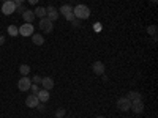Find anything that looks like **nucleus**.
I'll list each match as a JSON object with an SVG mask.
<instances>
[{
  "mask_svg": "<svg viewBox=\"0 0 158 118\" xmlns=\"http://www.w3.org/2000/svg\"><path fill=\"white\" fill-rule=\"evenodd\" d=\"M36 98L40 99V102H48L49 101V91L48 90H44V88H40V91L36 93Z\"/></svg>",
  "mask_w": 158,
  "mask_h": 118,
  "instance_id": "obj_13",
  "label": "nucleus"
},
{
  "mask_svg": "<svg viewBox=\"0 0 158 118\" xmlns=\"http://www.w3.org/2000/svg\"><path fill=\"white\" fill-rule=\"evenodd\" d=\"M0 10H2V13L5 16H10L13 13H16V3L13 2V0H6V2H3V5L0 6Z\"/></svg>",
  "mask_w": 158,
  "mask_h": 118,
  "instance_id": "obj_3",
  "label": "nucleus"
},
{
  "mask_svg": "<svg viewBox=\"0 0 158 118\" xmlns=\"http://www.w3.org/2000/svg\"><path fill=\"white\" fill-rule=\"evenodd\" d=\"M127 98H128L130 101H133V99H141L142 96H141V93H139V91L131 90V91H128V93H127Z\"/></svg>",
  "mask_w": 158,
  "mask_h": 118,
  "instance_id": "obj_16",
  "label": "nucleus"
},
{
  "mask_svg": "<svg viewBox=\"0 0 158 118\" xmlns=\"http://www.w3.org/2000/svg\"><path fill=\"white\" fill-rule=\"evenodd\" d=\"M32 84H36V85H40L41 84V76H33V79H32Z\"/></svg>",
  "mask_w": 158,
  "mask_h": 118,
  "instance_id": "obj_22",
  "label": "nucleus"
},
{
  "mask_svg": "<svg viewBox=\"0 0 158 118\" xmlns=\"http://www.w3.org/2000/svg\"><path fill=\"white\" fill-rule=\"evenodd\" d=\"M30 85H32V79H29L27 76H22V77H21V81L18 82V88H19L21 91H27V90H30Z\"/></svg>",
  "mask_w": 158,
  "mask_h": 118,
  "instance_id": "obj_6",
  "label": "nucleus"
},
{
  "mask_svg": "<svg viewBox=\"0 0 158 118\" xmlns=\"http://www.w3.org/2000/svg\"><path fill=\"white\" fill-rule=\"evenodd\" d=\"M59 10H60L59 14H63V16H65V14H68V13H71V11H73V6H71V5H62Z\"/></svg>",
  "mask_w": 158,
  "mask_h": 118,
  "instance_id": "obj_18",
  "label": "nucleus"
},
{
  "mask_svg": "<svg viewBox=\"0 0 158 118\" xmlns=\"http://www.w3.org/2000/svg\"><path fill=\"white\" fill-rule=\"evenodd\" d=\"M25 11V8L22 5H16V13H19V14H22V13Z\"/></svg>",
  "mask_w": 158,
  "mask_h": 118,
  "instance_id": "obj_25",
  "label": "nucleus"
},
{
  "mask_svg": "<svg viewBox=\"0 0 158 118\" xmlns=\"http://www.w3.org/2000/svg\"><path fill=\"white\" fill-rule=\"evenodd\" d=\"M3 44H5V36L0 35V46H3Z\"/></svg>",
  "mask_w": 158,
  "mask_h": 118,
  "instance_id": "obj_27",
  "label": "nucleus"
},
{
  "mask_svg": "<svg viewBox=\"0 0 158 118\" xmlns=\"http://www.w3.org/2000/svg\"><path fill=\"white\" fill-rule=\"evenodd\" d=\"M79 21H81V19H74V21H73L71 24L74 25V27H79V25H81V22H79Z\"/></svg>",
  "mask_w": 158,
  "mask_h": 118,
  "instance_id": "obj_26",
  "label": "nucleus"
},
{
  "mask_svg": "<svg viewBox=\"0 0 158 118\" xmlns=\"http://www.w3.org/2000/svg\"><path fill=\"white\" fill-rule=\"evenodd\" d=\"M65 19H67L68 22H73V21L76 19V18H74V14H73V11H71V13H68V14H65Z\"/></svg>",
  "mask_w": 158,
  "mask_h": 118,
  "instance_id": "obj_23",
  "label": "nucleus"
},
{
  "mask_svg": "<svg viewBox=\"0 0 158 118\" xmlns=\"http://www.w3.org/2000/svg\"><path fill=\"white\" fill-rule=\"evenodd\" d=\"M38 25H40V30H41L43 33H51L52 30H54V22L49 21L48 18H41Z\"/></svg>",
  "mask_w": 158,
  "mask_h": 118,
  "instance_id": "obj_2",
  "label": "nucleus"
},
{
  "mask_svg": "<svg viewBox=\"0 0 158 118\" xmlns=\"http://www.w3.org/2000/svg\"><path fill=\"white\" fill-rule=\"evenodd\" d=\"M41 88H44V90H48V91H51L52 88H54V81H52L51 77H41Z\"/></svg>",
  "mask_w": 158,
  "mask_h": 118,
  "instance_id": "obj_11",
  "label": "nucleus"
},
{
  "mask_svg": "<svg viewBox=\"0 0 158 118\" xmlns=\"http://www.w3.org/2000/svg\"><path fill=\"white\" fill-rule=\"evenodd\" d=\"M92 69H94V73L97 74V76H103L104 74V71H106V68H104V63L103 61H95L94 65H92Z\"/></svg>",
  "mask_w": 158,
  "mask_h": 118,
  "instance_id": "obj_9",
  "label": "nucleus"
},
{
  "mask_svg": "<svg viewBox=\"0 0 158 118\" xmlns=\"http://www.w3.org/2000/svg\"><path fill=\"white\" fill-rule=\"evenodd\" d=\"M22 19L27 22V24H32V22L35 21V13H33V10H25V11L22 13Z\"/></svg>",
  "mask_w": 158,
  "mask_h": 118,
  "instance_id": "obj_12",
  "label": "nucleus"
},
{
  "mask_svg": "<svg viewBox=\"0 0 158 118\" xmlns=\"http://www.w3.org/2000/svg\"><path fill=\"white\" fill-rule=\"evenodd\" d=\"M32 41H33V44H36V46H43V44H44V36L40 35V33H33V35H32Z\"/></svg>",
  "mask_w": 158,
  "mask_h": 118,
  "instance_id": "obj_14",
  "label": "nucleus"
},
{
  "mask_svg": "<svg viewBox=\"0 0 158 118\" xmlns=\"http://www.w3.org/2000/svg\"><path fill=\"white\" fill-rule=\"evenodd\" d=\"M27 2H29V3H32V5H36V3L40 2V0H27Z\"/></svg>",
  "mask_w": 158,
  "mask_h": 118,
  "instance_id": "obj_29",
  "label": "nucleus"
},
{
  "mask_svg": "<svg viewBox=\"0 0 158 118\" xmlns=\"http://www.w3.org/2000/svg\"><path fill=\"white\" fill-rule=\"evenodd\" d=\"M6 30H8V35L10 36H18L19 35V29L16 27V25H8Z\"/></svg>",
  "mask_w": 158,
  "mask_h": 118,
  "instance_id": "obj_19",
  "label": "nucleus"
},
{
  "mask_svg": "<svg viewBox=\"0 0 158 118\" xmlns=\"http://www.w3.org/2000/svg\"><path fill=\"white\" fill-rule=\"evenodd\" d=\"M130 107H131V101H130L127 96H122V98L117 99V109H118V110L127 112V110H130Z\"/></svg>",
  "mask_w": 158,
  "mask_h": 118,
  "instance_id": "obj_4",
  "label": "nucleus"
},
{
  "mask_svg": "<svg viewBox=\"0 0 158 118\" xmlns=\"http://www.w3.org/2000/svg\"><path fill=\"white\" fill-rule=\"evenodd\" d=\"M46 18L49 19V21H57L59 19V10L57 8H54V6H48L46 8Z\"/></svg>",
  "mask_w": 158,
  "mask_h": 118,
  "instance_id": "obj_8",
  "label": "nucleus"
},
{
  "mask_svg": "<svg viewBox=\"0 0 158 118\" xmlns=\"http://www.w3.org/2000/svg\"><path fill=\"white\" fill-rule=\"evenodd\" d=\"M147 33L153 38V39H156V33H158V27L156 25H149L147 27Z\"/></svg>",
  "mask_w": 158,
  "mask_h": 118,
  "instance_id": "obj_17",
  "label": "nucleus"
},
{
  "mask_svg": "<svg viewBox=\"0 0 158 118\" xmlns=\"http://www.w3.org/2000/svg\"><path fill=\"white\" fill-rule=\"evenodd\" d=\"M13 2H15L16 5H22V3L25 2V0H13Z\"/></svg>",
  "mask_w": 158,
  "mask_h": 118,
  "instance_id": "obj_28",
  "label": "nucleus"
},
{
  "mask_svg": "<svg viewBox=\"0 0 158 118\" xmlns=\"http://www.w3.org/2000/svg\"><path fill=\"white\" fill-rule=\"evenodd\" d=\"M130 110H133L135 113H142L144 112V102H142V99H133V101H131Z\"/></svg>",
  "mask_w": 158,
  "mask_h": 118,
  "instance_id": "obj_7",
  "label": "nucleus"
},
{
  "mask_svg": "<svg viewBox=\"0 0 158 118\" xmlns=\"http://www.w3.org/2000/svg\"><path fill=\"white\" fill-rule=\"evenodd\" d=\"M2 2H6V0H2Z\"/></svg>",
  "mask_w": 158,
  "mask_h": 118,
  "instance_id": "obj_33",
  "label": "nucleus"
},
{
  "mask_svg": "<svg viewBox=\"0 0 158 118\" xmlns=\"http://www.w3.org/2000/svg\"><path fill=\"white\" fill-rule=\"evenodd\" d=\"M94 29H95V30H101V25H100V24H95Z\"/></svg>",
  "mask_w": 158,
  "mask_h": 118,
  "instance_id": "obj_30",
  "label": "nucleus"
},
{
  "mask_svg": "<svg viewBox=\"0 0 158 118\" xmlns=\"http://www.w3.org/2000/svg\"><path fill=\"white\" fill-rule=\"evenodd\" d=\"M19 29V35H22V36H32L33 33H35V30H33V25L32 24H22L21 27H18Z\"/></svg>",
  "mask_w": 158,
  "mask_h": 118,
  "instance_id": "obj_5",
  "label": "nucleus"
},
{
  "mask_svg": "<svg viewBox=\"0 0 158 118\" xmlns=\"http://www.w3.org/2000/svg\"><path fill=\"white\" fill-rule=\"evenodd\" d=\"M33 13H35V16L36 18H46V8H43V6H36L35 10H33Z\"/></svg>",
  "mask_w": 158,
  "mask_h": 118,
  "instance_id": "obj_15",
  "label": "nucleus"
},
{
  "mask_svg": "<svg viewBox=\"0 0 158 118\" xmlns=\"http://www.w3.org/2000/svg\"><path fill=\"white\" fill-rule=\"evenodd\" d=\"M40 104V99L36 98V95H30L25 98V106L30 107V109H36V106Z\"/></svg>",
  "mask_w": 158,
  "mask_h": 118,
  "instance_id": "obj_10",
  "label": "nucleus"
},
{
  "mask_svg": "<svg viewBox=\"0 0 158 118\" xmlns=\"http://www.w3.org/2000/svg\"><path fill=\"white\" fill-rule=\"evenodd\" d=\"M152 2H153V3H156V0H152Z\"/></svg>",
  "mask_w": 158,
  "mask_h": 118,
  "instance_id": "obj_32",
  "label": "nucleus"
},
{
  "mask_svg": "<svg viewBox=\"0 0 158 118\" xmlns=\"http://www.w3.org/2000/svg\"><path fill=\"white\" fill-rule=\"evenodd\" d=\"M73 14H74L76 19H89L90 18V8L87 5L79 3L73 8Z\"/></svg>",
  "mask_w": 158,
  "mask_h": 118,
  "instance_id": "obj_1",
  "label": "nucleus"
},
{
  "mask_svg": "<svg viewBox=\"0 0 158 118\" xmlns=\"http://www.w3.org/2000/svg\"><path fill=\"white\" fill-rule=\"evenodd\" d=\"M19 73L22 76H29L30 74V66H29V65H21V66H19Z\"/></svg>",
  "mask_w": 158,
  "mask_h": 118,
  "instance_id": "obj_20",
  "label": "nucleus"
},
{
  "mask_svg": "<svg viewBox=\"0 0 158 118\" xmlns=\"http://www.w3.org/2000/svg\"><path fill=\"white\" fill-rule=\"evenodd\" d=\"M95 118H104V116H103V115H98V116H95Z\"/></svg>",
  "mask_w": 158,
  "mask_h": 118,
  "instance_id": "obj_31",
  "label": "nucleus"
},
{
  "mask_svg": "<svg viewBox=\"0 0 158 118\" xmlns=\"http://www.w3.org/2000/svg\"><path fill=\"white\" fill-rule=\"evenodd\" d=\"M65 113H67V110H65L63 107H59V109L56 110V118H63Z\"/></svg>",
  "mask_w": 158,
  "mask_h": 118,
  "instance_id": "obj_21",
  "label": "nucleus"
},
{
  "mask_svg": "<svg viewBox=\"0 0 158 118\" xmlns=\"http://www.w3.org/2000/svg\"><path fill=\"white\" fill-rule=\"evenodd\" d=\"M30 90L33 91V95H36L38 91H40V85H36V84H32V85H30Z\"/></svg>",
  "mask_w": 158,
  "mask_h": 118,
  "instance_id": "obj_24",
  "label": "nucleus"
}]
</instances>
